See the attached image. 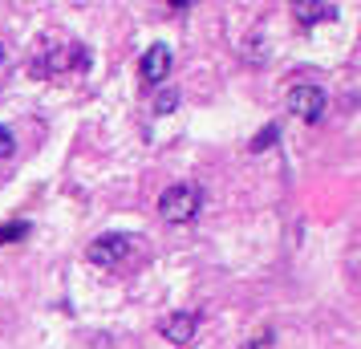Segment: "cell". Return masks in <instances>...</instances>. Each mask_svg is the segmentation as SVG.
I'll list each match as a JSON object with an SVG mask.
<instances>
[{"instance_id": "cell-7", "label": "cell", "mask_w": 361, "mask_h": 349, "mask_svg": "<svg viewBox=\"0 0 361 349\" xmlns=\"http://www.w3.org/2000/svg\"><path fill=\"white\" fill-rule=\"evenodd\" d=\"M175 106H179V90H171V85L154 90V114H171Z\"/></svg>"}, {"instance_id": "cell-3", "label": "cell", "mask_w": 361, "mask_h": 349, "mask_svg": "<svg viewBox=\"0 0 361 349\" xmlns=\"http://www.w3.org/2000/svg\"><path fill=\"white\" fill-rule=\"evenodd\" d=\"M171 45H150L147 53H142V61H138V73H142V82L147 85H154V90H163V82H166V73H171Z\"/></svg>"}, {"instance_id": "cell-10", "label": "cell", "mask_w": 361, "mask_h": 349, "mask_svg": "<svg viewBox=\"0 0 361 349\" xmlns=\"http://www.w3.org/2000/svg\"><path fill=\"white\" fill-rule=\"evenodd\" d=\"M13 150H17V142H13V130H4V126H0V159H8Z\"/></svg>"}, {"instance_id": "cell-11", "label": "cell", "mask_w": 361, "mask_h": 349, "mask_svg": "<svg viewBox=\"0 0 361 349\" xmlns=\"http://www.w3.org/2000/svg\"><path fill=\"white\" fill-rule=\"evenodd\" d=\"M0 66H4V41H0Z\"/></svg>"}, {"instance_id": "cell-6", "label": "cell", "mask_w": 361, "mask_h": 349, "mask_svg": "<svg viewBox=\"0 0 361 349\" xmlns=\"http://www.w3.org/2000/svg\"><path fill=\"white\" fill-rule=\"evenodd\" d=\"M293 17L296 25H321V20H333L337 17V4H309V0H300V4H293Z\"/></svg>"}, {"instance_id": "cell-1", "label": "cell", "mask_w": 361, "mask_h": 349, "mask_svg": "<svg viewBox=\"0 0 361 349\" xmlns=\"http://www.w3.org/2000/svg\"><path fill=\"white\" fill-rule=\"evenodd\" d=\"M159 212H163L166 224H191L199 219L203 212V191L195 183H175L163 191V200H159Z\"/></svg>"}, {"instance_id": "cell-4", "label": "cell", "mask_w": 361, "mask_h": 349, "mask_svg": "<svg viewBox=\"0 0 361 349\" xmlns=\"http://www.w3.org/2000/svg\"><path fill=\"white\" fill-rule=\"evenodd\" d=\"M325 106H329V98L321 85H296L293 94H288V110L300 114L305 122H317V118L325 114Z\"/></svg>"}, {"instance_id": "cell-8", "label": "cell", "mask_w": 361, "mask_h": 349, "mask_svg": "<svg viewBox=\"0 0 361 349\" xmlns=\"http://www.w3.org/2000/svg\"><path fill=\"white\" fill-rule=\"evenodd\" d=\"M29 232H33L29 224H4V228H0V244H17V240H25Z\"/></svg>"}, {"instance_id": "cell-2", "label": "cell", "mask_w": 361, "mask_h": 349, "mask_svg": "<svg viewBox=\"0 0 361 349\" xmlns=\"http://www.w3.org/2000/svg\"><path fill=\"white\" fill-rule=\"evenodd\" d=\"M134 235H126V232H106V235H98L94 244H90V264H98V268H118L126 256L134 252Z\"/></svg>"}, {"instance_id": "cell-9", "label": "cell", "mask_w": 361, "mask_h": 349, "mask_svg": "<svg viewBox=\"0 0 361 349\" xmlns=\"http://www.w3.org/2000/svg\"><path fill=\"white\" fill-rule=\"evenodd\" d=\"M276 138H280V126H264V130L252 138V150H268L272 142H276Z\"/></svg>"}, {"instance_id": "cell-5", "label": "cell", "mask_w": 361, "mask_h": 349, "mask_svg": "<svg viewBox=\"0 0 361 349\" xmlns=\"http://www.w3.org/2000/svg\"><path fill=\"white\" fill-rule=\"evenodd\" d=\"M195 329H199V317L191 313V309H183V313H171L159 325V333H163L166 341H175V345H187L191 337H195Z\"/></svg>"}]
</instances>
